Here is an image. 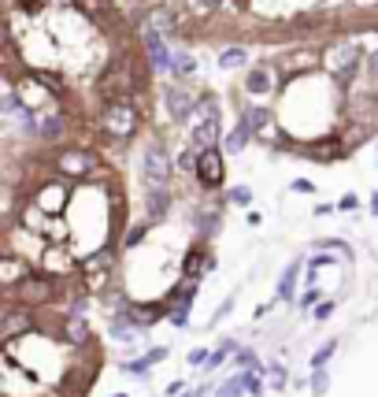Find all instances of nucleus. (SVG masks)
Listing matches in <instances>:
<instances>
[{
  "label": "nucleus",
  "instance_id": "393cba45",
  "mask_svg": "<svg viewBox=\"0 0 378 397\" xmlns=\"http://www.w3.org/2000/svg\"><path fill=\"white\" fill-rule=\"evenodd\" d=\"M271 382L282 386V382H286V371H282V368H271Z\"/></svg>",
  "mask_w": 378,
  "mask_h": 397
},
{
  "label": "nucleus",
  "instance_id": "c85d7f7f",
  "mask_svg": "<svg viewBox=\"0 0 378 397\" xmlns=\"http://www.w3.org/2000/svg\"><path fill=\"white\" fill-rule=\"evenodd\" d=\"M371 126H378V101H375V115H371Z\"/></svg>",
  "mask_w": 378,
  "mask_h": 397
},
{
  "label": "nucleus",
  "instance_id": "7ed1b4c3",
  "mask_svg": "<svg viewBox=\"0 0 378 397\" xmlns=\"http://www.w3.org/2000/svg\"><path fill=\"white\" fill-rule=\"evenodd\" d=\"M141 175L148 189H171V178H175V164H171V153L160 137H148L145 153H141Z\"/></svg>",
  "mask_w": 378,
  "mask_h": 397
},
{
  "label": "nucleus",
  "instance_id": "bb28decb",
  "mask_svg": "<svg viewBox=\"0 0 378 397\" xmlns=\"http://www.w3.org/2000/svg\"><path fill=\"white\" fill-rule=\"evenodd\" d=\"M330 312H334V305H330V301H327V305H319V308H316V316H319V319H327V316H330Z\"/></svg>",
  "mask_w": 378,
  "mask_h": 397
},
{
  "label": "nucleus",
  "instance_id": "b1692460",
  "mask_svg": "<svg viewBox=\"0 0 378 397\" xmlns=\"http://www.w3.org/2000/svg\"><path fill=\"white\" fill-rule=\"evenodd\" d=\"M367 71H371L375 78H378V52H371V56H367Z\"/></svg>",
  "mask_w": 378,
  "mask_h": 397
},
{
  "label": "nucleus",
  "instance_id": "9b49d317",
  "mask_svg": "<svg viewBox=\"0 0 378 397\" xmlns=\"http://www.w3.org/2000/svg\"><path fill=\"white\" fill-rule=\"evenodd\" d=\"M275 90V71L267 67V63H260V67H252L245 74V93H252V96H264V93H271Z\"/></svg>",
  "mask_w": 378,
  "mask_h": 397
},
{
  "label": "nucleus",
  "instance_id": "a878e982",
  "mask_svg": "<svg viewBox=\"0 0 378 397\" xmlns=\"http://www.w3.org/2000/svg\"><path fill=\"white\" fill-rule=\"evenodd\" d=\"M237 357H241V364H245V368H252V364H256V357H252V353H248V349H241V353H237Z\"/></svg>",
  "mask_w": 378,
  "mask_h": 397
},
{
  "label": "nucleus",
  "instance_id": "2f4dec72",
  "mask_svg": "<svg viewBox=\"0 0 378 397\" xmlns=\"http://www.w3.org/2000/svg\"><path fill=\"white\" fill-rule=\"evenodd\" d=\"M119 397H123V394H119Z\"/></svg>",
  "mask_w": 378,
  "mask_h": 397
},
{
  "label": "nucleus",
  "instance_id": "9d476101",
  "mask_svg": "<svg viewBox=\"0 0 378 397\" xmlns=\"http://www.w3.org/2000/svg\"><path fill=\"white\" fill-rule=\"evenodd\" d=\"M67 126H71V123H67V112H63V108H60V112H49L45 119H41V134H37V137H41L45 145H56L60 137L67 134Z\"/></svg>",
  "mask_w": 378,
  "mask_h": 397
},
{
  "label": "nucleus",
  "instance_id": "423d86ee",
  "mask_svg": "<svg viewBox=\"0 0 378 397\" xmlns=\"http://www.w3.org/2000/svg\"><path fill=\"white\" fill-rule=\"evenodd\" d=\"M197 186L204 193H215V189H223V182H226V167H223V153L219 149H204V153L197 156Z\"/></svg>",
  "mask_w": 378,
  "mask_h": 397
},
{
  "label": "nucleus",
  "instance_id": "f03ea898",
  "mask_svg": "<svg viewBox=\"0 0 378 397\" xmlns=\"http://www.w3.org/2000/svg\"><path fill=\"white\" fill-rule=\"evenodd\" d=\"M52 171L67 182H85L89 175L101 171V156L93 149H82V145H71V149H60L56 160H52Z\"/></svg>",
  "mask_w": 378,
  "mask_h": 397
},
{
  "label": "nucleus",
  "instance_id": "20e7f679",
  "mask_svg": "<svg viewBox=\"0 0 378 397\" xmlns=\"http://www.w3.org/2000/svg\"><path fill=\"white\" fill-rule=\"evenodd\" d=\"M197 90H189L186 82H171L164 90V108L171 115V123H189L197 119Z\"/></svg>",
  "mask_w": 378,
  "mask_h": 397
},
{
  "label": "nucleus",
  "instance_id": "5701e85b",
  "mask_svg": "<svg viewBox=\"0 0 378 397\" xmlns=\"http://www.w3.org/2000/svg\"><path fill=\"white\" fill-rule=\"evenodd\" d=\"M293 189H297V193H311V189H316V186H311L308 178H297V182H293Z\"/></svg>",
  "mask_w": 378,
  "mask_h": 397
},
{
  "label": "nucleus",
  "instance_id": "ddd939ff",
  "mask_svg": "<svg viewBox=\"0 0 378 397\" xmlns=\"http://www.w3.org/2000/svg\"><path fill=\"white\" fill-rule=\"evenodd\" d=\"M252 137H256V134L248 130V123H241V119H237V126H234V130L223 137V153H234V156H237V153H241V149H245L248 142H252Z\"/></svg>",
  "mask_w": 378,
  "mask_h": 397
},
{
  "label": "nucleus",
  "instance_id": "4468645a",
  "mask_svg": "<svg viewBox=\"0 0 378 397\" xmlns=\"http://www.w3.org/2000/svg\"><path fill=\"white\" fill-rule=\"evenodd\" d=\"M30 74H34V78H37L41 85H45V90H49L52 96H63V90H67V85H63V78H60V74H52V71H45V67H34Z\"/></svg>",
  "mask_w": 378,
  "mask_h": 397
},
{
  "label": "nucleus",
  "instance_id": "c756f323",
  "mask_svg": "<svg viewBox=\"0 0 378 397\" xmlns=\"http://www.w3.org/2000/svg\"><path fill=\"white\" fill-rule=\"evenodd\" d=\"M371 212H378V193H375V197H371Z\"/></svg>",
  "mask_w": 378,
  "mask_h": 397
},
{
  "label": "nucleus",
  "instance_id": "412c9836",
  "mask_svg": "<svg viewBox=\"0 0 378 397\" xmlns=\"http://www.w3.org/2000/svg\"><path fill=\"white\" fill-rule=\"evenodd\" d=\"M230 201H234V205H248V201H252V193H248V189H234Z\"/></svg>",
  "mask_w": 378,
  "mask_h": 397
},
{
  "label": "nucleus",
  "instance_id": "aec40b11",
  "mask_svg": "<svg viewBox=\"0 0 378 397\" xmlns=\"http://www.w3.org/2000/svg\"><path fill=\"white\" fill-rule=\"evenodd\" d=\"M193 4H197L200 12H219V8L226 4V0H193Z\"/></svg>",
  "mask_w": 378,
  "mask_h": 397
},
{
  "label": "nucleus",
  "instance_id": "a211bd4d",
  "mask_svg": "<svg viewBox=\"0 0 378 397\" xmlns=\"http://www.w3.org/2000/svg\"><path fill=\"white\" fill-rule=\"evenodd\" d=\"M330 353H334V341H327V346H323V349L316 353V357H311V364H316V368H323V364L330 360Z\"/></svg>",
  "mask_w": 378,
  "mask_h": 397
},
{
  "label": "nucleus",
  "instance_id": "cd10ccee",
  "mask_svg": "<svg viewBox=\"0 0 378 397\" xmlns=\"http://www.w3.org/2000/svg\"><path fill=\"white\" fill-rule=\"evenodd\" d=\"M341 208H356V193H345V197H341Z\"/></svg>",
  "mask_w": 378,
  "mask_h": 397
},
{
  "label": "nucleus",
  "instance_id": "1a4fd4ad",
  "mask_svg": "<svg viewBox=\"0 0 378 397\" xmlns=\"http://www.w3.org/2000/svg\"><path fill=\"white\" fill-rule=\"evenodd\" d=\"M189 137H193V149H197V153H204V149H215V145L223 142L219 123H208V119H197V123H193Z\"/></svg>",
  "mask_w": 378,
  "mask_h": 397
},
{
  "label": "nucleus",
  "instance_id": "dca6fc26",
  "mask_svg": "<svg viewBox=\"0 0 378 397\" xmlns=\"http://www.w3.org/2000/svg\"><path fill=\"white\" fill-rule=\"evenodd\" d=\"M248 60V52L237 45V49H226L223 56H219V67H226V71H234V67H241V63Z\"/></svg>",
  "mask_w": 378,
  "mask_h": 397
},
{
  "label": "nucleus",
  "instance_id": "2eb2a0df",
  "mask_svg": "<svg viewBox=\"0 0 378 397\" xmlns=\"http://www.w3.org/2000/svg\"><path fill=\"white\" fill-rule=\"evenodd\" d=\"M193 71H197V60H193L189 52H178V56H175V63H171V74H175V82L189 78Z\"/></svg>",
  "mask_w": 378,
  "mask_h": 397
},
{
  "label": "nucleus",
  "instance_id": "6ab92c4d",
  "mask_svg": "<svg viewBox=\"0 0 378 397\" xmlns=\"http://www.w3.org/2000/svg\"><path fill=\"white\" fill-rule=\"evenodd\" d=\"M311 386H316V390H311L316 397H323V394H327V375H323V368H316V379H311Z\"/></svg>",
  "mask_w": 378,
  "mask_h": 397
},
{
  "label": "nucleus",
  "instance_id": "4be33fe9",
  "mask_svg": "<svg viewBox=\"0 0 378 397\" xmlns=\"http://www.w3.org/2000/svg\"><path fill=\"white\" fill-rule=\"evenodd\" d=\"M204 360H212L208 349H193V353H189V364H204Z\"/></svg>",
  "mask_w": 378,
  "mask_h": 397
},
{
  "label": "nucleus",
  "instance_id": "f257e3e1",
  "mask_svg": "<svg viewBox=\"0 0 378 397\" xmlns=\"http://www.w3.org/2000/svg\"><path fill=\"white\" fill-rule=\"evenodd\" d=\"M137 130H141V112H137L134 101H112L96 115V134L108 137V142L126 145Z\"/></svg>",
  "mask_w": 378,
  "mask_h": 397
},
{
  "label": "nucleus",
  "instance_id": "7c9ffc66",
  "mask_svg": "<svg viewBox=\"0 0 378 397\" xmlns=\"http://www.w3.org/2000/svg\"><path fill=\"white\" fill-rule=\"evenodd\" d=\"M234 8H245V0H234Z\"/></svg>",
  "mask_w": 378,
  "mask_h": 397
},
{
  "label": "nucleus",
  "instance_id": "0eeeda50",
  "mask_svg": "<svg viewBox=\"0 0 378 397\" xmlns=\"http://www.w3.org/2000/svg\"><path fill=\"white\" fill-rule=\"evenodd\" d=\"M141 41H145V56H148V71H164L175 63V56H171V49L164 45V34H160L156 26H145L141 30Z\"/></svg>",
  "mask_w": 378,
  "mask_h": 397
},
{
  "label": "nucleus",
  "instance_id": "39448f33",
  "mask_svg": "<svg viewBox=\"0 0 378 397\" xmlns=\"http://www.w3.org/2000/svg\"><path fill=\"white\" fill-rule=\"evenodd\" d=\"M360 60H363V49L356 45V41H345V45L323 52V63H327V67L334 71V78H338L341 85L349 82L356 71H360Z\"/></svg>",
  "mask_w": 378,
  "mask_h": 397
},
{
  "label": "nucleus",
  "instance_id": "6e6552de",
  "mask_svg": "<svg viewBox=\"0 0 378 397\" xmlns=\"http://www.w3.org/2000/svg\"><path fill=\"white\" fill-rule=\"evenodd\" d=\"M171 205H175V197H171V189H148V197H145V219L153 223H164L171 216Z\"/></svg>",
  "mask_w": 378,
  "mask_h": 397
},
{
  "label": "nucleus",
  "instance_id": "f3484780",
  "mask_svg": "<svg viewBox=\"0 0 378 397\" xmlns=\"http://www.w3.org/2000/svg\"><path fill=\"white\" fill-rule=\"evenodd\" d=\"M297 271H300V267L293 264V267H289V271H286L282 286H278V289H282V297H286V301H289V297H293V278H297Z\"/></svg>",
  "mask_w": 378,
  "mask_h": 397
},
{
  "label": "nucleus",
  "instance_id": "f8f14e48",
  "mask_svg": "<svg viewBox=\"0 0 378 397\" xmlns=\"http://www.w3.org/2000/svg\"><path fill=\"white\" fill-rule=\"evenodd\" d=\"M197 119H208V123H219L223 119L219 96H215L212 90H200V96H197Z\"/></svg>",
  "mask_w": 378,
  "mask_h": 397
}]
</instances>
